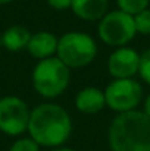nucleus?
<instances>
[{"label":"nucleus","mask_w":150,"mask_h":151,"mask_svg":"<svg viewBox=\"0 0 150 151\" xmlns=\"http://www.w3.org/2000/svg\"><path fill=\"white\" fill-rule=\"evenodd\" d=\"M71 81V69L57 57L38 60L33 69V87L43 99L62 96Z\"/></svg>","instance_id":"7ed1b4c3"},{"label":"nucleus","mask_w":150,"mask_h":151,"mask_svg":"<svg viewBox=\"0 0 150 151\" xmlns=\"http://www.w3.org/2000/svg\"><path fill=\"white\" fill-rule=\"evenodd\" d=\"M0 135H1V131H0Z\"/></svg>","instance_id":"4be33fe9"},{"label":"nucleus","mask_w":150,"mask_h":151,"mask_svg":"<svg viewBox=\"0 0 150 151\" xmlns=\"http://www.w3.org/2000/svg\"><path fill=\"white\" fill-rule=\"evenodd\" d=\"M75 107L84 114H96L106 107L104 91L96 87H86L75 96Z\"/></svg>","instance_id":"1a4fd4ad"},{"label":"nucleus","mask_w":150,"mask_h":151,"mask_svg":"<svg viewBox=\"0 0 150 151\" xmlns=\"http://www.w3.org/2000/svg\"><path fill=\"white\" fill-rule=\"evenodd\" d=\"M134 25L137 34L149 35L150 34V9H146L134 16Z\"/></svg>","instance_id":"4468645a"},{"label":"nucleus","mask_w":150,"mask_h":151,"mask_svg":"<svg viewBox=\"0 0 150 151\" xmlns=\"http://www.w3.org/2000/svg\"><path fill=\"white\" fill-rule=\"evenodd\" d=\"M10 1H13V0H0V6H3V4H9Z\"/></svg>","instance_id":"aec40b11"},{"label":"nucleus","mask_w":150,"mask_h":151,"mask_svg":"<svg viewBox=\"0 0 150 151\" xmlns=\"http://www.w3.org/2000/svg\"><path fill=\"white\" fill-rule=\"evenodd\" d=\"M31 32L22 25H12L1 34V46L9 51H21L27 49Z\"/></svg>","instance_id":"f8f14e48"},{"label":"nucleus","mask_w":150,"mask_h":151,"mask_svg":"<svg viewBox=\"0 0 150 151\" xmlns=\"http://www.w3.org/2000/svg\"><path fill=\"white\" fill-rule=\"evenodd\" d=\"M47 4L54 10H66L71 7L72 0H47Z\"/></svg>","instance_id":"f3484780"},{"label":"nucleus","mask_w":150,"mask_h":151,"mask_svg":"<svg viewBox=\"0 0 150 151\" xmlns=\"http://www.w3.org/2000/svg\"><path fill=\"white\" fill-rule=\"evenodd\" d=\"M9 151H40V145L33 138H19L10 145Z\"/></svg>","instance_id":"2eb2a0df"},{"label":"nucleus","mask_w":150,"mask_h":151,"mask_svg":"<svg viewBox=\"0 0 150 151\" xmlns=\"http://www.w3.org/2000/svg\"><path fill=\"white\" fill-rule=\"evenodd\" d=\"M140 69V54L131 47H118L107 59V70L113 79L134 78Z\"/></svg>","instance_id":"6e6552de"},{"label":"nucleus","mask_w":150,"mask_h":151,"mask_svg":"<svg viewBox=\"0 0 150 151\" xmlns=\"http://www.w3.org/2000/svg\"><path fill=\"white\" fill-rule=\"evenodd\" d=\"M143 111L150 117V94L146 97V100H144V110H143Z\"/></svg>","instance_id":"a211bd4d"},{"label":"nucleus","mask_w":150,"mask_h":151,"mask_svg":"<svg viewBox=\"0 0 150 151\" xmlns=\"http://www.w3.org/2000/svg\"><path fill=\"white\" fill-rule=\"evenodd\" d=\"M97 34L100 40L107 46L125 47L137 34L134 16L119 9L107 12L99 21Z\"/></svg>","instance_id":"39448f33"},{"label":"nucleus","mask_w":150,"mask_h":151,"mask_svg":"<svg viewBox=\"0 0 150 151\" xmlns=\"http://www.w3.org/2000/svg\"><path fill=\"white\" fill-rule=\"evenodd\" d=\"M0 47H1V34H0Z\"/></svg>","instance_id":"412c9836"},{"label":"nucleus","mask_w":150,"mask_h":151,"mask_svg":"<svg viewBox=\"0 0 150 151\" xmlns=\"http://www.w3.org/2000/svg\"><path fill=\"white\" fill-rule=\"evenodd\" d=\"M106 107L119 113L137 110L143 100V87L134 78L113 79L104 90Z\"/></svg>","instance_id":"423d86ee"},{"label":"nucleus","mask_w":150,"mask_h":151,"mask_svg":"<svg viewBox=\"0 0 150 151\" xmlns=\"http://www.w3.org/2000/svg\"><path fill=\"white\" fill-rule=\"evenodd\" d=\"M107 142L112 151H150V117L138 110L119 113L110 122Z\"/></svg>","instance_id":"f03ea898"},{"label":"nucleus","mask_w":150,"mask_h":151,"mask_svg":"<svg viewBox=\"0 0 150 151\" xmlns=\"http://www.w3.org/2000/svg\"><path fill=\"white\" fill-rule=\"evenodd\" d=\"M31 110L16 96L0 99V131L9 137H18L28 131Z\"/></svg>","instance_id":"0eeeda50"},{"label":"nucleus","mask_w":150,"mask_h":151,"mask_svg":"<svg viewBox=\"0 0 150 151\" xmlns=\"http://www.w3.org/2000/svg\"><path fill=\"white\" fill-rule=\"evenodd\" d=\"M74 15L83 21H100L109 9V0H72Z\"/></svg>","instance_id":"9b49d317"},{"label":"nucleus","mask_w":150,"mask_h":151,"mask_svg":"<svg viewBox=\"0 0 150 151\" xmlns=\"http://www.w3.org/2000/svg\"><path fill=\"white\" fill-rule=\"evenodd\" d=\"M72 132L69 113L54 103H43L31 110L28 134L40 147H62Z\"/></svg>","instance_id":"f257e3e1"},{"label":"nucleus","mask_w":150,"mask_h":151,"mask_svg":"<svg viewBox=\"0 0 150 151\" xmlns=\"http://www.w3.org/2000/svg\"><path fill=\"white\" fill-rule=\"evenodd\" d=\"M138 75L141 76V79L150 85V49L143 51L140 54V69H138Z\"/></svg>","instance_id":"dca6fc26"},{"label":"nucleus","mask_w":150,"mask_h":151,"mask_svg":"<svg viewBox=\"0 0 150 151\" xmlns=\"http://www.w3.org/2000/svg\"><path fill=\"white\" fill-rule=\"evenodd\" d=\"M149 1L150 0H116L119 10H122L131 16H136L140 12L149 9Z\"/></svg>","instance_id":"ddd939ff"},{"label":"nucleus","mask_w":150,"mask_h":151,"mask_svg":"<svg viewBox=\"0 0 150 151\" xmlns=\"http://www.w3.org/2000/svg\"><path fill=\"white\" fill-rule=\"evenodd\" d=\"M51 151H75V150H72V148H68V147H57V148H53Z\"/></svg>","instance_id":"6ab92c4d"},{"label":"nucleus","mask_w":150,"mask_h":151,"mask_svg":"<svg viewBox=\"0 0 150 151\" xmlns=\"http://www.w3.org/2000/svg\"><path fill=\"white\" fill-rule=\"evenodd\" d=\"M57 40L59 38L49 31L36 32L30 38L27 51L38 60L53 57V54H56V50H57Z\"/></svg>","instance_id":"9d476101"},{"label":"nucleus","mask_w":150,"mask_h":151,"mask_svg":"<svg viewBox=\"0 0 150 151\" xmlns=\"http://www.w3.org/2000/svg\"><path fill=\"white\" fill-rule=\"evenodd\" d=\"M97 56V44L94 38L86 32L71 31L59 37L56 57L69 69L84 68Z\"/></svg>","instance_id":"20e7f679"}]
</instances>
